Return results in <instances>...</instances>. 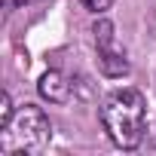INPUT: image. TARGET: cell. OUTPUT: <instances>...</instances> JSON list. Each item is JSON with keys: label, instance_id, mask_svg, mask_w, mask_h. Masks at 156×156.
<instances>
[{"label": "cell", "instance_id": "obj_1", "mask_svg": "<svg viewBox=\"0 0 156 156\" xmlns=\"http://www.w3.org/2000/svg\"><path fill=\"white\" fill-rule=\"evenodd\" d=\"M101 122L110 141L122 150H135L147 129V101L138 89H116L101 104Z\"/></svg>", "mask_w": 156, "mask_h": 156}, {"label": "cell", "instance_id": "obj_2", "mask_svg": "<svg viewBox=\"0 0 156 156\" xmlns=\"http://www.w3.org/2000/svg\"><path fill=\"white\" fill-rule=\"evenodd\" d=\"M52 138V122L37 104H25L16 110L12 122L3 129L6 153H40Z\"/></svg>", "mask_w": 156, "mask_h": 156}, {"label": "cell", "instance_id": "obj_3", "mask_svg": "<svg viewBox=\"0 0 156 156\" xmlns=\"http://www.w3.org/2000/svg\"><path fill=\"white\" fill-rule=\"evenodd\" d=\"M95 46H98V67L104 76H126L129 73V58L116 46V28L107 19L95 22Z\"/></svg>", "mask_w": 156, "mask_h": 156}, {"label": "cell", "instance_id": "obj_4", "mask_svg": "<svg viewBox=\"0 0 156 156\" xmlns=\"http://www.w3.org/2000/svg\"><path fill=\"white\" fill-rule=\"evenodd\" d=\"M40 95L49 101V104H64L70 98V83L64 80V73L61 70H46L40 76V83H37Z\"/></svg>", "mask_w": 156, "mask_h": 156}, {"label": "cell", "instance_id": "obj_5", "mask_svg": "<svg viewBox=\"0 0 156 156\" xmlns=\"http://www.w3.org/2000/svg\"><path fill=\"white\" fill-rule=\"evenodd\" d=\"M12 116H16V107H12L9 92H0V132H3V129L12 122Z\"/></svg>", "mask_w": 156, "mask_h": 156}, {"label": "cell", "instance_id": "obj_6", "mask_svg": "<svg viewBox=\"0 0 156 156\" xmlns=\"http://www.w3.org/2000/svg\"><path fill=\"white\" fill-rule=\"evenodd\" d=\"M80 3L89 9V12H95V16H101V12H107L110 6H113V0H80Z\"/></svg>", "mask_w": 156, "mask_h": 156}, {"label": "cell", "instance_id": "obj_7", "mask_svg": "<svg viewBox=\"0 0 156 156\" xmlns=\"http://www.w3.org/2000/svg\"><path fill=\"white\" fill-rule=\"evenodd\" d=\"M25 3H31V0H3V6H6V12H12L16 6H25Z\"/></svg>", "mask_w": 156, "mask_h": 156}]
</instances>
